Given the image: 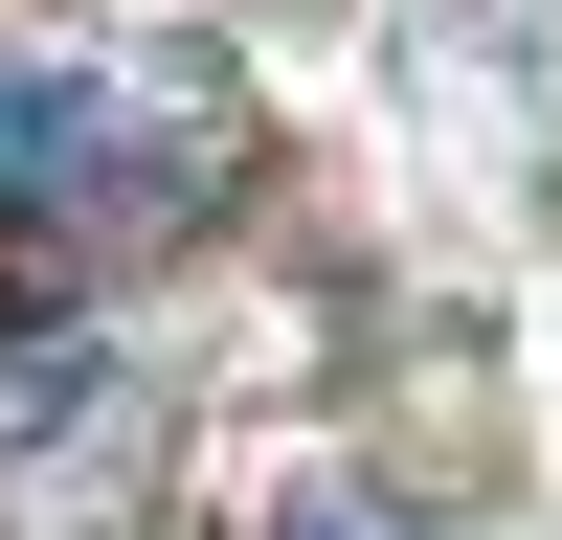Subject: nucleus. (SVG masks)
<instances>
[{"label":"nucleus","mask_w":562,"mask_h":540,"mask_svg":"<svg viewBox=\"0 0 562 540\" xmlns=\"http://www.w3.org/2000/svg\"><path fill=\"white\" fill-rule=\"evenodd\" d=\"M113 158H158V203H203L225 180V90H113V68H0V203L68 248L90 225V180Z\"/></svg>","instance_id":"1"},{"label":"nucleus","mask_w":562,"mask_h":540,"mask_svg":"<svg viewBox=\"0 0 562 540\" xmlns=\"http://www.w3.org/2000/svg\"><path fill=\"white\" fill-rule=\"evenodd\" d=\"M45 315H68V248H45V225H23V203H0V360H23V338H45Z\"/></svg>","instance_id":"2"},{"label":"nucleus","mask_w":562,"mask_h":540,"mask_svg":"<svg viewBox=\"0 0 562 540\" xmlns=\"http://www.w3.org/2000/svg\"><path fill=\"white\" fill-rule=\"evenodd\" d=\"M270 540H383V518H270Z\"/></svg>","instance_id":"3"}]
</instances>
